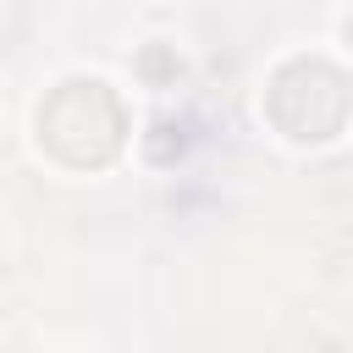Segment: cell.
<instances>
[{"label":"cell","mask_w":353,"mask_h":353,"mask_svg":"<svg viewBox=\"0 0 353 353\" xmlns=\"http://www.w3.org/2000/svg\"><path fill=\"white\" fill-rule=\"evenodd\" d=\"M121 99L94 83V77H72L61 83L44 110H39V138L50 154H61L66 165H105L116 149H121Z\"/></svg>","instance_id":"cell-1"},{"label":"cell","mask_w":353,"mask_h":353,"mask_svg":"<svg viewBox=\"0 0 353 353\" xmlns=\"http://www.w3.org/2000/svg\"><path fill=\"white\" fill-rule=\"evenodd\" d=\"M270 121L287 138H331L347 121V83L325 61H287L270 77Z\"/></svg>","instance_id":"cell-2"},{"label":"cell","mask_w":353,"mask_h":353,"mask_svg":"<svg viewBox=\"0 0 353 353\" xmlns=\"http://www.w3.org/2000/svg\"><path fill=\"white\" fill-rule=\"evenodd\" d=\"M138 72L160 83V77H176V61H171V50H160V44H149V50L138 55Z\"/></svg>","instance_id":"cell-3"},{"label":"cell","mask_w":353,"mask_h":353,"mask_svg":"<svg viewBox=\"0 0 353 353\" xmlns=\"http://www.w3.org/2000/svg\"><path fill=\"white\" fill-rule=\"evenodd\" d=\"M347 39H353V22H347Z\"/></svg>","instance_id":"cell-4"}]
</instances>
